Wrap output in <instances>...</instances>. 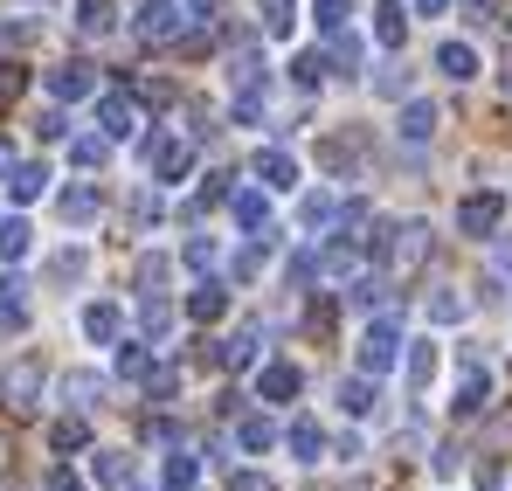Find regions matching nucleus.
I'll return each mask as SVG.
<instances>
[{
  "instance_id": "nucleus-1",
  "label": "nucleus",
  "mask_w": 512,
  "mask_h": 491,
  "mask_svg": "<svg viewBox=\"0 0 512 491\" xmlns=\"http://www.w3.org/2000/svg\"><path fill=\"white\" fill-rule=\"evenodd\" d=\"M187 21H194L187 7H173V0H146V7L132 14V35H139V42H180Z\"/></svg>"
},
{
  "instance_id": "nucleus-2",
  "label": "nucleus",
  "mask_w": 512,
  "mask_h": 491,
  "mask_svg": "<svg viewBox=\"0 0 512 491\" xmlns=\"http://www.w3.org/2000/svg\"><path fill=\"white\" fill-rule=\"evenodd\" d=\"M42 381H49V367H42V360H14V367H7V381H0L7 409H14V415H28L35 402H42Z\"/></svg>"
},
{
  "instance_id": "nucleus-3",
  "label": "nucleus",
  "mask_w": 512,
  "mask_h": 491,
  "mask_svg": "<svg viewBox=\"0 0 512 491\" xmlns=\"http://www.w3.org/2000/svg\"><path fill=\"white\" fill-rule=\"evenodd\" d=\"M97 125H104V139H132V132H139V97L104 90V97H97Z\"/></svg>"
},
{
  "instance_id": "nucleus-4",
  "label": "nucleus",
  "mask_w": 512,
  "mask_h": 491,
  "mask_svg": "<svg viewBox=\"0 0 512 491\" xmlns=\"http://www.w3.org/2000/svg\"><path fill=\"white\" fill-rule=\"evenodd\" d=\"M499 215H506V194H464V201H457V229H464V236H492Z\"/></svg>"
},
{
  "instance_id": "nucleus-5",
  "label": "nucleus",
  "mask_w": 512,
  "mask_h": 491,
  "mask_svg": "<svg viewBox=\"0 0 512 491\" xmlns=\"http://www.w3.org/2000/svg\"><path fill=\"white\" fill-rule=\"evenodd\" d=\"M388 367H395V319L360 332V374H388Z\"/></svg>"
},
{
  "instance_id": "nucleus-6",
  "label": "nucleus",
  "mask_w": 512,
  "mask_h": 491,
  "mask_svg": "<svg viewBox=\"0 0 512 491\" xmlns=\"http://www.w3.org/2000/svg\"><path fill=\"white\" fill-rule=\"evenodd\" d=\"M139 153L153 160V173H160V180H187V173H194V153H187L180 139H160V132H153V139H146Z\"/></svg>"
},
{
  "instance_id": "nucleus-7",
  "label": "nucleus",
  "mask_w": 512,
  "mask_h": 491,
  "mask_svg": "<svg viewBox=\"0 0 512 491\" xmlns=\"http://www.w3.org/2000/svg\"><path fill=\"white\" fill-rule=\"evenodd\" d=\"M256 180H263V187H298V160H291L284 146H263V153H256Z\"/></svg>"
},
{
  "instance_id": "nucleus-8",
  "label": "nucleus",
  "mask_w": 512,
  "mask_h": 491,
  "mask_svg": "<svg viewBox=\"0 0 512 491\" xmlns=\"http://www.w3.org/2000/svg\"><path fill=\"white\" fill-rule=\"evenodd\" d=\"M436 70L450 83H471L478 77V49H471V42H443V49H436Z\"/></svg>"
},
{
  "instance_id": "nucleus-9",
  "label": "nucleus",
  "mask_w": 512,
  "mask_h": 491,
  "mask_svg": "<svg viewBox=\"0 0 512 491\" xmlns=\"http://www.w3.org/2000/svg\"><path fill=\"white\" fill-rule=\"evenodd\" d=\"M49 90H56L63 104H77V97L97 90V77H90V63H63V70H49Z\"/></svg>"
},
{
  "instance_id": "nucleus-10",
  "label": "nucleus",
  "mask_w": 512,
  "mask_h": 491,
  "mask_svg": "<svg viewBox=\"0 0 512 491\" xmlns=\"http://www.w3.org/2000/svg\"><path fill=\"white\" fill-rule=\"evenodd\" d=\"M229 208H236V222L256 229V236L270 229V201H263V187H236V194H229Z\"/></svg>"
},
{
  "instance_id": "nucleus-11",
  "label": "nucleus",
  "mask_w": 512,
  "mask_h": 491,
  "mask_svg": "<svg viewBox=\"0 0 512 491\" xmlns=\"http://www.w3.org/2000/svg\"><path fill=\"white\" fill-rule=\"evenodd\" d=\"M7 194H14V201H42V194H49V166L21 160V166H14V180H7Z\"/></svg>"
},
{
  "instance_id": "nucleus-12",
  "label": "nucleus",
  "mask_w": 512,
  "mask_h": 491,
  "mask_svg": "<svg viewBox=\"0 0 512 491\" xmlns=\"http://www.w3.org/2000/svg\"><path fill=\"white\" fill-rule=\"evenodd\" d=\"M63 395H70V409H97L104 402V374H90V367L63 374Z\"/></svg>"
},
{
  "instance_id": "nucleus-13",
  "label": "nucleus",
  "mask_w": 512,
  "mask_h": 491,
  "mask_svg": "<svg viewBox=\"0 0 512 491\" xmlns=\"http://www.w3.org/2000/svg\"><path fill=\"white\" fill-rule=\"evenodd\" d=\"M256 388H263V402H291V395H298V367H291V360H270Z\"/></svg>"
},
{
  "instance_id": "nucleus-14",
  "label": "nucleus",
  "mask_w": 512,
  "mask_h": 491,
  "mask_svg": "<svg viewBox=\"0 0 512 491\" xmlns=\"http://www.w3.org/2000/svg\"><path fill=\"white\" fill-rule=\"evenodd\" d=\"M97 208H104V201H97V187H70V194L56 201V215H63V222H77V229L97 222Z\"/></svg>"
},
{
  "instance_id": "nucleus-15",
  "label": "nucleus",
  "mask_w": 512,
  "mask_h": 491,
  "mask_svg": "<svg viewBox=\"0 0 512 491\" xmlns=\"http://www.w3.org/2000/svg\"><path fill=\"white\" fill-rule=\"evenodd\" d=\"M187 312H194L201 326H215V319L229 312V291H222V284H194V298H187Z\"/></svg>"
},
{
  "instance_id": "nucleus-16",
  "label": "nucleus",
  "mask_w": 512,
  "mask_h": 491,
  "mask_svg": "<svg viewBox=\"0 0 512 491\" xmlns=\"http://www.w3.org/2000/svg\"><path fill=\"white\" fill-rule=\"evenodd\" d=\"M263 104H270V90H263V77L236 83V125H263Z\"/></svg>"
},
{
  "instance_id": "nucleus-17",
  "label": "nucleus",
  "mask_w": 512,
  "mask_h": 491,
  "mask_svg": "<svg viewBox=\"0 0 512 491\" xmlns=\"http://www.w3.org/2000/svg\"><path fill=\"white\" fill-rule=\"evenodd\" d=\"M28 243H35V229H28L21 215H7V222H0V263H21Z\"/></svg>"
},
{
  "instance_id": "nucleus-18",
  "label": "nucleus",
  "mask_w": 512,
  "mask_h": 491,
  "mask_svg": "<svg viewBox=\"0 0 512 491\" xmlns=\"http://www.w3.org/2000/svg\"><path fill=\"white\" fill-rule=\"evenodd\" d=\"M436 125H443V118H436V104H423V97L402 111V139H416V146H423V139H436Z\"/></svg>"
},
{
  "instance_id": "nucleus-19",
  "label": "nucleus",
  "mask_w": 512,
  "mask_h": 491,
  "mask_svg": "<svg viewBox=\"0 0 512 491\" xmlns=\"http://www.w3.org/2000/svg\"><path fill=\"white\" fill-rule=\"evenodd\" d=\"M77 28H84V35H111V28H118V7H111V0H77Z\"/></svg>"
},
{
  "instance_id": "nucleus-20",
  "label": "nucleus",
  "mask_w": 512,
  "mask_h": 491,
  "mask_svg": "<svg viewBox=\"0 0 512 491\" xmlns=\"http://www.w3.org/2000/svg\"><path fill=\"white\" fill-rule=\"evenodd\" d=\"M118 326H125V319H118V305H90V312H84V332L97 339V346H111Z\"/></svg>"
},
{
  "instance_id": "nucleus-21",
  "label": "nucleus",
  "mask_w": 512,
  "mask_h": 491,
  "mask_svg": "<svg viewBox=\"0 0 512 491\" xmlns=\"http://www.w3.org/2000/svg\"><path fill=\"white\" fill-rule=\"evenodd\" d=\"M125 478H132V457H125V450H97V485L125 491Z\"/></svg>"
},
{
  "instance_id": "nucleus-22",
  "label": "nucleus",
  "mask_w": 512,
  "mask_h": 491,
  "mask_svg": "<svg viewBox=\"0 0 512 491\" xmlns=\"http://www.w3.org/2000/svg\"><path fill=\"white\" fill-rule=\"evenodd\" d=\"M402 21H409V14H402V0H381V7H374V35H381L388 49L402 42Z\"/></svg>"
},
{
  "instance_id": "nucleus-23",
  "label": "nucleus",
  "mask_w": 512,
  "mask_h": 491,
  "mask_svg": "<svg viewBox=\"0 0 512 491\" xmlns=\"http://www.w3.org/2000/svg\"><path fill=\"white\" fill-rule=\"evenodd\" d=\"M70 160H77V166H104V160H111V139H104V132H84V139H70Z\"/></svg>"
},
{
  "instance_id": "nucleus-24",
  "label": "nucleus",
  "mask_w": 512,
  "mask_h": 491,
  "mask_svg": "<svg viewBox=\"0 0 512 491\" xmlns=\"http://www.w3.org/2000/svg\"><path fill=\"white\" fill-rule=\"evenodd\" d=\"M340 402H346V415H367V409H374V381H367V374L340 381Z\"/></svg>"
},
{
  "instance_id": "nucleus-25",
  "label": "nucleus",
  "mask_w": 512,
  "mask_h": 491,
  "mask_svg": "<svg viewBox=\"0 0 512 491\" xmlns=\"http://www.w3.org/2000/svg\"><path fill=\"white\" fill-rule=\"evenodd\" d=\"M485 395H492L485 374H464V381H457V415H478V409H485Z\"/></svg>"
},
{
  "instance_id": "nucleus-26",
  "label": "nucleus",
  "mask_w": 512,
  "mask_h": 491,
  "mask_svg": "<svg viewBox=\"0 0 512 491\" xmlns=\"http://www.w3.org/2000/svg\"><path fill=\"white\" fill-rule=\"evenodd\" d=\"M429 374H436V346H429V339H416V346H409V388H423Z\"/></svg>"
},
{
  "instance_id": "nucleus-27",
  "label": "nucleus",
  "mask_w": 512,
  "mask_h": 491,
  "mask_svg": "<svg viewBox=\"0 0 512 491\" xmlns=\"http://www.w3.org/2000/svg\"><path fill=\"white\" fill-rule=\"evenodd\" d=\"M291 21H298V0H263V28L270 35H291Z\"/></svg>"
},
{
  "instance_id": "nucleus-28",
  "label": "nucleus",
  "mask_w": 512,
  "mask_h": 491,
  "mask_svg": "<svg viewBox=\"0 0 512 491\" xmlns=\"http://www.w3.org/2000/svg\"><path fill=\"white\" fill-rule=\"evenodd\" d=\"M84 270H90V256H84V249H63V256L49 263V277H56V284H77Z\"/></svg>"
},
{
  "instance_id": "nucleus-29",
  "label": "nucleus",
  "mask_w": 512,
  "mask_h": 491,
  "mask_svg": "<svg viewBox=\"0 0 512 491\" xmlns=\"http://www.w3.org/2000/svg\"><path fill=\"white\" fill-rule=\"evenodd\" d=\"M49 443H56L63 457H70V450H84V443H90V429L77 422V415H70V422H56V429H49Z\"/></svg>"
},
{
  "instance_id": "nucleus-30",
  "label": "nucleus",
  "mask_w": 512,
  "mask_h": 491,
  "mask_svg": "<svg viewBox=\"0 0 512 491\" xmlns=\"http://www.w3.org/2000/svg\"><path fill=\"white\" fill-rule=\"evenodd\" d=\"M118 374H125V381H146V374H153L146 346H118Z\"/></svg>"
},
{
  "instance_id": "nucleus-31",
  "label": "nucleus",
  "mask_w": 512,
  "mask_h": 491,
  "mask_svg": "<svg viewBox=\"0 0 512 491\" xmlns=\"http://www.w3.org/2000/svg\"><path fill=\"white\" fill-rule=\"evenodd\" d=\"M291 450H298V464H312L319 457V422H291Z\"/></svg>"
},
{
  "instance_id": "nucleus-32",
  "label": "nucleus",
  "mask_w": 512,
  "mask_h": 491,
  "mask_svg": "<svg viewBox=\"0 0 512 491\" xmlns=\"http://www.w3.org/2000/svg\"><path fill=\"white\" fill-rule=\"evenodd\" d=\"M222 360H229V367H256V332H236V339L222 346Z\"/></svg>"
},
{
  "instance_id": "nucleus-33",
  "label": "nucleus",
  "mask_w": 512,
  "mask_h": 491,
  "mask_svg": "<svg viewBox=\"0 0 512 491\" xmlns=\"http://www.w3.org/2000/svg\"><path fill=\"white\" fill-rule=\"evenodd\" d=\"M160 284H167V256H139V291L153 298Z\"/></svg>"
},
{
  "instance_id": "nucleus-34",
  "label": "nucleus",
  "mask_w": 512,
  "mask_h": 491,
  "mask_svg": "<svg viewBox=\"0 0 512 491\" xmlns=\"http://www.w3.org/2000/svg\"><path fill=\"white\" fill-rule=\"evenodd\" d=\"M160 478H167V491H187V485H194V457H180V450H173Z\"/></svg>"
},
{
  "instance_id": "nucleus-35",
  "label": "nucleus",
  "mask_w": 512,
  "mask_h": 491,
  "mask_svg": "<svg viewBox=\"0 0 512 491\" xmlns=\"http://www.w3.org/2000/svg\"><path fill=\"white\" fill-rule=\"evenodd\" d=\"M21 90H28V70L21 63H0V104H14Z\"/></svg>"
},
{
  "instance_id": "nucleus-36",
  "label": "nucleus",
  "mask_w": 512,
  "mask_h": 491,
  "mask_svg": "<svg viewBox=\"0 0 512 491\" xmlns=\"http://www.w3.org/2000/svg\"><path fill=\"white\" fill-rule=\"evenodd\" d=\"M236 436H243V450H263V443H270V422H263V415H243Z\"/></svg>"
},
{
  "instance_id": "nucleus-37",
  "label": "nucleus",
  "mask_w": 512,
  "mask_h": 491,
  "mask_svg": "<svg viewBox=\"0 0 512 491\" xmlns=\"http://www.w3.org/2000/svg\"><path fill=\"white\" fill-rule=\"evenodd\" d=\"M173 326V305L167 298H160V291H153V298H146V332H153V339H160V332Z\"/></svg>"
},
{
  "instance_id": "nucleus-38",
  "label": "nucleus",
  "mask_w": 512,
  "mask_h": 491,
  "mask_svg": "<svg viewBox=\"0 0 512 491\" xmlns=\"http://www.w3.org/2000/svg\"><path fill=\"white\" fill-rule=\"evenodd\" d=\"M298 215H305V229H326V222H333V194H312Z\"/></svg>"
},
{
  "instance_id": "nucleus-39",
  "label": "nucleus",
  "mask_w": 512,
  "mask_h": 491,
  "mask_svg": "<svg viewBox=\"0 0 512 491\" xmlns=\"http://www.w3.org/2000/svg\"><path fill=\"white\" fill-rule=\"evenodd\" d=\"M333 63H340V70L360 63V35H340V28H333Z\"/></svg>"
},
{
  "instance_id": "nucleus-40",
  "label": "nucleus",
  "mask_w": 512,
  "mask_h": 491,
  "mask_svg": "<svg viewBox=\"0 0 512 491\" xmlns=\"http://www.w3.org/2000/svg\"><path fill=\"white\" fill-rule=\"evenodd\" d=\"M374 90H381V97H402V90H409V70H402V63H388V70L374 77Z\"/></svg>"
},
{
  "instance_id": "nucleus-41",
  "label": "nucleus",
  "mask_w": 512,
  "mask_h": 491,
  "mask_svg": "<svg viewBox=\"0 0 512 491\" xmlns=\"http://www.w3.org/2000/svg\"><path fill=\"white\" fill-rule=\"evenodd\" d=\"M429 319H436V326H450V319H464V298H450V291H443V298H429Z\"/></svg>"
},
{
  "instance_id": "nucleus-42",
  "label": "nucleus",
  "mask_w": 512,
  "mask_h": 491,
  "mask_svg": "<svg viewBox=\"0 0 512 491\" xmlns=\"http://www.w3.org/2000/svg\"><path fill=\"white\" fill-rule=\"evenodd\" d=\"M139 104H173V83L167 77H139Z\"/></svg>"
},
{
  "instance_id": "nucleus-43",
  "label": "nucleus",
  "mask_w": 512,
  "mask_h": 491,
  "mask_svg": "<svg viewBox=\"0 0 512 491\" xmlns=\"http://www.w3.org/2000/svg\"><path fill=\"white\" fill-rule=\"evenodd\" d=\"M291 77H298L305 90H312V83L326 77V56H298V63H291Z\"/></svg>"
},
{
  "instance_id": "nucleus-44",
  "label": "nucleus",
  "mask_w": 512,
  "mask_h": 491,
  "mask_svg": "<svg viewBox=\"0 0 512 491\" xmlns=\"http://www.w3.org/2000/svg\"><path fill=\"white\" fill-rule=\"evenodd\" d=\"M187 270H215V243H208V236L187 243Z\"/></svg>"
},
{
  "instance_id": "nucleus-45",
  "label": "nucleus",
  "mask_w": 512,
  "mask_h": 491,
  "mask_svg": "<svg viewBox=\"0 0 512 491\" xmlns=\"http://www.w3.org/2000/svg\"><path fill=\"white\" fill-rule=\"evenodd\" d=\"M346 14H353V0H319V28H346Z\"/></svg>"
},
{
  "instance_id": "nucleus-46",
  "label": "nucleus",
  "mask_w": 512,
  "mask_h": 491,
  "mask_svg": "<svg viewBox=\"0 0 512 491\" xmlns=\"http://www.w3.org/2000/svg\"><path fill=\"white\" fill-rule=\"evenodd\" d=\"M229 491H277V485H270L263 471H236V478H229Z\"/></svg>"
},
{
  "instance_id": "nucleus-47",
  "label": "nucleus",
  "mask_w": 512,
  "mask_h": 491,
  "mask_svg": "<svg viewBox=\"0 0 512 491\" xmlns=\"http://www.w3.org/2000/svg\"><path fill=\"white\" fill-rule=\"evenodd\" d=\"M21 298H28V284H21V277L7 270V277H0V305H21Z\"/></svg>"
},
{
  "instance_id": "nucleus-48",
  "label": "nucleus",
  "mask_w": 512,
  "mask_h": 491,
  "mask_svg": "<svg viewBox=\"0 0 512 491\" xmlns=\"http://www.w3.org/2000/svg\"><path fill=\"white\" fill-rule=\"evenodd\" d=\"M28 326V312H21V305H0V339H7V332H21Z\"/></svg>"
},
{
  "instance_id": "nucleus-49",
  "label": "nucleus",
  "mask_w": 512,
  "mask_h": 491,
  "mask_svg": "<svg viewBox=\"0 0 512 491\" xmlns=\"http://www.w3.org/2000/svg\"><path fill=\"white\" fill-rule=\"evenodd\" d=\"M42 491H84V485H77L70 471H49V485H42Z\"/></svg>"
},
{
  "instance_id": "nucleus-50",
  "label": "nucleus",
  "mask_w": 512,
  "mask_h": 491,
  "mask_svg": "<svg viewBox=\"0 0 512 491\" xmlns=\"http://www.w3.org/2000/svg\"><path fill=\"white\" fill-rule=\"evenodd\" d=\"M492 263H499V277H512V243H499V249H492Z\"/></svg>"
},
{
  "instance_id": "nucleus-51",
  "label": "nucleus",
  "mask_w": 512,
  "mask_h": 491,
  "mask_svg": "<svg viewBox=\"0 0 512 491\" xmlns=\"http://www.w3.org/2000/svg\"><path fill=\"white\" fill-rule=\"evenodd\" d=\"M0 173H14V153H7V139H0Z\"/></svg>"
},
{
  "instance_id": "nucleus-52",
  "label": "nucleus",
  "mask_w": 512,
  "mask_h": 491,
  "mask_svg": "<svg viewBox=\"0 0 512 491\" xmlns=\"http://www.w3.org/2000/svg\"><path fill=\"white\" fill-rule=\"evenodd\" d=\"M416 7H423V14H443V7H450V0H416Z\"/></svg>"
},
{
  "instance_id": "nucleus-53",
  "label": "nucleus",
  "mask_w": 512,
  "mask_h": 491,
  "mask_svg": "<svg viewBox=\"0 0 512 491\" xmlns=\"http://www.w3.org/2000/svg\"><path fill=\"white\" fill-rule=\"evenodd\" d=\"M0 464H7V450H0Z\"/></svg>"
}]
</instances>
